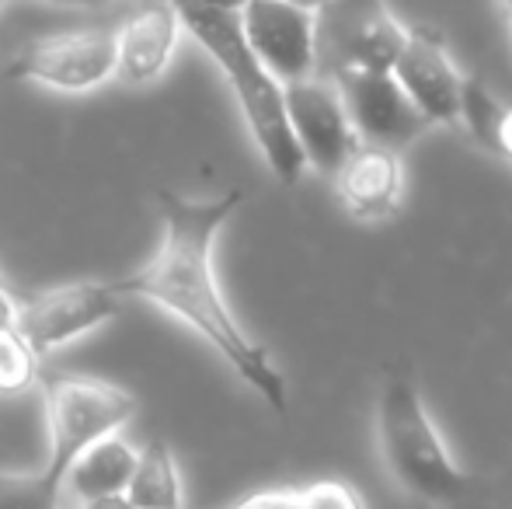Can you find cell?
<instances>
[{
    "label": "cell",
    "mask_w": 512,
    "mask_h": 509,
    "mask_svg": "<svg viewBox=\"0 0 512 509\" xmlns=\"http://www.w3.org/2000/svg\"><path fill=\"white\" fill-rule=\"evenodd\" d=\"M81 509H133L126 496H102V499H88L81 503Z\"/></svg>",
    "instance_id": "obj_20"
},
{
    "label": "cell",
    "mask_w": 512,
    "mask_h": 509,
    "mask_svg": "<svg viewBox=\"0 0 512 509\" xmlns=\"http://www.w3.org/2000/svg\"><path fill=\"white\" fill-rule=\"evenodd\" d=\"M377 443L391 478L408 496L429 506H453L464 499L467 475L425 412L422 391L405 363L387 370L380 384Z\"/></svg>",
    "instance_id": "obj_3"
},
{
    "label": "cell",
    "mask_w": 512,
    "mask_h": 509,
    "mask_svg": "<svg viewBox=\"0 0 512 509\" xmlns=\"http://www.w3.org/2000/svg\"><path fill=\"white\" fill-rule=\"evenodd\" d=\"M182 39V18L175 0H143L115 28V74L126 84H154L171 67Z\"/></svg>",
    "instance_id": "obj_12"
},
{
    "label": "cell",
    "mask_w": 512,
    "mask_h": 509,
    "mask_svg": "<svg viewBox=\"0 0 512 509\" xmlns=\"http://www.w3.org/2000/svg\"><path fill=\"white\" fill-rule=\"evenodd\" d=\"M405 28L384 0H324L314 11V77L391 74Z\"/></svg>",
    "instance_id": "obj_5"
},
{
    "label": "cell",
    "mask_w": 512,
    "mask_h": 509,
    "mask_svg": "<svg viewBox=\"0 0 512 509\" xmlns=\"http://www.w3.org/2000/svg\"><path fill=\"white\" fill-rule=\"evenodd\" d=\"M119 314L122 297L112 290V283L77 279V283L53 286V290L32 293V297H18L14 328L32 346V353L46 360L49 353L84 339Z\"/></svg>",
    "instance_id": "obj_7"
},
{
    "label": "cell",
    "mask_w": 512,
    "mask_h": 509,
    "mask_svg": "<svg viewBox=\"0 0 512 509\" xmlns=\"http://www.w3.org/2000/svg\"><path fill=\"white\" fill-rule=\"evenodd\" d=\"M241 203V189H227L213 199H189L182 192L157 189L161 238L154 255L140 269L108 283L122 300H150L164 314L189 325L272 412L283 415L290 408V387L283 370L272 363L269 349L251 339L234 318L213 269L216 238Z\"/></svg>",
    "instance_id": "obj_1"
},
{
    "label": "cell",
    "mask_w": 512,
    "mask_h": 509,
    "mask_svg": "<svg viewBox=\"0 0 512 509\" xmlns=\"http://www.w3.org/2000/svg\"><path fill=\"white\" fill-rule=\"evenodd\" d=\"M46 398L49 457L42 464L56 485H63L70 464L105 436L119 433L136 415V398L126 387L84 374H42Z\"/></svg>",
    "instance_id": "obj_4"
},
{
    "label": "cell",
    "mask_w": 512,
    "mask_h": 509,
    "mask_svg": "<svg viewBox=\"0 0 512 509\" xmlns=\"http://www.w3.org/2000/svg\"><path fill=\"white\" fill-rule=\"evenodd\" d=\"M237 21L255 60L279 84L314 77V11L293 7L286 0H248L237 11Z\"/></svg>",
    "instance_id": "obj_8"
},
{
    "label": "cell",
    "mask_w": 512,
    "mask_h": 509,
    "mask_svg": "<svg viewBox=\"0 0 512 509\" xmlns=\"http://www.w3.org/2000/svg\"><path fill=\"white\" fill-rule=\"evenodd\" d=\"M391 74L408 95V102L415 105V112L429 126L460 123L464 77L453 67L439 32H432L425 25L405 28V46H401Z\"/></svg>",
    "instance_id": "obj_10"
},
{
    "label": "cell",
    "mask_w": 512,
    "mask_h": 509,
    "mask_svg": "<svg viewBox=\"0 0 512 509\" xmlns=\"http://www.w3.org/2000/svg\"><path fill=\"white\" fill-rule=\"evenodd\" d=\"M502 7H506V14H509V25H512V0H502Z\"/></svg>",
    "instance_id": "obj_24"
},
{
    "label": "cell",
    "mask_w": 512,
    "mask_h": 509,
    "mask_svg": "<svg viewBox=\"0 0 512 509\" xmlns=\"http://www.w3.org/2000/svg\"><path fill=\"white\" fill-rule=\"evenodd\" d=\"M192 4H203V7H216V11H241L248 0H192Z\"/></svg>",
    "instance_id": "obj_21"
},
{
    "label": "cell",
    "mask_w": 512,
    "mask_h": 509,
    "mask_svg": "<svg viewBox=\"0 0 512 509\" xmlns=\"http://www.w3.org/2000/svg\"><path fill=\"white\" fill-rule=\"evenodd\" d=\"M60 492L46 471H4L0 475V509H60Z\"/></svg>",
    "instance_id": "obj_19"
},
{
    "label": "cell",
    "mask_w": 512,
    "mask_h": 509,
    "mask_svg": "<svg viewBox=\"0 0 512 509\" xmlns=\"http://www.w3.org/2000/svg\"><path fill=\"white\" fill-rule=\"evenodd\" d=\"M234 509H366L363 496L345 482H314L304 489H272L244 499Z\"/></svg>",
    "instance_id": "obj_17"
},
{
    "label": "cell",
    "mask_w": 512,
    "mask_h": 509,
    "mask_svg": "<svg viewBox=\"0 0 512 509\" xmlns=\"http://www.w3.org/2000/svg\"><path fill=\"white\" fill-rule=\"evenodd\" d=\"M335 192L345 213L356 220L377 224L391 220L405 199V168H401L398 150L356 143L335 171Z\"/></svg>",
    "instance_id": "obj_13"
},
{
    "label": "cell",
    "mask_w": 512,
    "mask_h": 509,
    "mask_svg": "<svg viewBox=\"0 0 512 509\" xmlns=\"http://www.w3.org/2000/svg\"><path fill=\"white\" fill-rule=\"evenodd\" d=\"M126 499L133 509H185L182 475L164 440H150L136 454V471L129 478Z\"/></svg>",
    "instance_id": "obj_15"
},
{
    "label": "cell",
    "mask_w": 512,
    "mask_h": 509,
    "mask_svg": "<svg viewBox=\"0 0 512 509\" xmlns=\"http://www.w3.org/2000/svg\"><path fill=\"white\" fill-rule=\"evenodd\" d=\"M115 28L84 25L25 42L4 67V81H35L63 95H88L115 77Z\"/></svg>",
    "instance_id": "obj_6"
},
{
    "label": "cell",
    "mask_w": 512,
    "mask_h": 509,
    "mask_svg": "<svg viewBox=\"0 0 512 509\" xmlns=\"http://www.w3.org/2000/svg\"><path fill=\"white\" fill-rule=\"evenodd\" d=\"M286 4H293V7H304V11H317V7H321L324 0H286Z\"/></svg>",
    "instance_id": "obj_23"
},
{
    "label": "cell",
    "mask_w": 512,
    "mask_h": 509,
    "mask_svg": "<svg viewBox=\"0 0 512 509\" xmlns=\"http://www.w3.org/2000/svg\"><path fill=\"white\" fill-rule=\"evenodd\" d=\"M175 7L178 18H182V28L206 49L209 60L227 77L230 91H234L237 105H241L244 123L255 136L269 171L283 185H297L307 164L290 133V123H286L283 84L248 49L237 11H216V7L192 4V0H175Z\"/></svg>",
    "instance_id": "obj_2"
},
{
    "label": "cell",
    "mask_w": 512,
    "mask_h": 509,
    "mask_svg": "<svg viewBox=\"0 0 512 509\" xmlns=\"http://www.w3.org/2000/svg\"><path fill=\"white\" fill-rule=\"evenodd\" d=\"M46 4H63V7H98V4H108V0H46Z\"/></svg>",
    "instance_id": "obj_22"
},
{
    "label": "cell",
    "mask_w": 512,
    "mask_h": 509,
    "mask_svg": "<svg viewBox=\"0 0 512 509\" xmlns=\"http://www.w3.org/2000/svg\"><path fill=\"white\" fill-rule=\"evenodd\" d=\"M331 84L342 95L345 116L359 143L398 150L429 126L408 102L394 74H345Z\"/></svg>",
    "instance_id": "obj_11"
},
{
    "label": "cell",
    "mask_w": 512,
    "mask_h": 509,
    "mask_svg": "<svg viewBox=\"0 0 512 509\" xmlns=\"http://www.w3.org/2000/svg\"><path fill=\"white\" fill-rule=\"evenodd\" d=\"M283 102H286V123L297 140L304 164L335 175L338 164L349 157L356 147V133L345 116L342 95L331 81L321 77H307V81L283 84Z\"/></svg>",
    "instance_id": "obj_9"
},
{
    "label": "cell",
    "mask_w": 512,
    "mask_h": 509,
    "mask_svg": "<svg viewBox=\"0 0 512 509\" xmlns=\"http://www.w3.org/2000/svg\"><path fill=\"white\" fill-rule=\"evenodd\" d=\"M136 454L119 433L105 436V440L91 443L74 464H70L67 478L63 485H70L81 503L88 499H102V496H126L129 489V478L136 471Z\"/></svg>",
    "instance_id": "obj_14"
},
{
    "label": "cell",
    "mask_w": 512,
    "mask_h": 509,
    "mask_svg": "<svg viewBox=\"0 0 512 509\" xmlns=\"http://www.w3.org/2000/svg\"><path fill=\"white\" fill-rule=\"evenodd\" d=\"M460 123L474 136L478 147L512 164V105L499 102L478 77L464 81L460 95Z\"/></svg>",
    "instance_id": "obj_16"
},
{
    "label": "cell",
    "mask_w": 512,
    "mask_h": 509,
    "mask_svg": "<svg viewBox=\"0 0 512 509\" xmlns=\"http://www.w3.org/2000/svg\"><path fill=\"white\" fill-rule=\"evenodd\" d=\"M39 381V356L14 325H0V394L14 398Z\"/></svg>",
    "instance_id": "obj_18"
}]
</instances>
